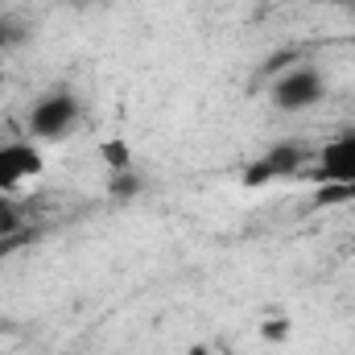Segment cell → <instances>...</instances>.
Masks as SVG:
<instances>
[{
  "instance_id": "cell-4",
  "label": "cell",
  "mask_w": 355,
  "mask_h": 355,
  "mask_svg": "<svg viewBox=\"0 0 355 355\" xmlns=\"http://www.w3.org/2000/svg\"><path fill=\"white\" fill-rule=\"evenodd\" d=\"M322 95H327V79H322V71H314V67L285 71V75L272 83V103L285 107V112H306V107L322 103Z\"/></svg>"
},
{
  "instance_id": "cell-10",
  "label": "cell",
  "mask_w": 355,
  "mask_h": 355,
  "mask_svg": "<svg viewBox=\"0 0 355 355\" xmlns=\"http://www.w3.org/2000/svg\"><path fill=\"white\" fill-rule=\"evenodd\" d=\"M215 355H232V352H215Z\"/></svg>"
},
{
  "instance_id": "cell-2",
  "label": "cell",
  "mask_w": 355,
  "mask_h": 355,
  "mask_svg": "<svg viewBox=\"0 0 355 355\" xmlns=\"http://www.w3.org/2000/svg\"><path fill=\"white\" fill-rule=\"evenodd\" d=\"M42 170H46V157H42L37 145H29V141H8V145H0V194L17 198L29 182L42 178Z\"/></svg>"
},
{
  "instance_id": "cell-9",
  "label": "cell",
  "mask_w": 355,
  "mask_h": 355,
  "mask_svg": "<svg viewBox=\"0 0 355 355\" xmlns=\"http://www.w3.org/2000/svg\"><path fill=\"white\" fill-rule=\"evenodd\" d=\"M318 4H355V0H318Z\"/></svg>"
},
{
  "instance_id": "cell-1",
  "label": "cell",
  "mask_w": 355,
  "mask_h": 355,
  "mask_svg": "<svg viewBox=\"0 0 355 355\" xmlns=\"http://www.w3.org/2000/svg\"><path fill=\"white\" fill-rule=\"evenodd\" d=\"M314 178L327 182V186H335V194L352 198L355 194V132L327 141L314 153Z\"/></svg>"
},
{
  "instance_id": "cell-6",
  "label": "cell",
  "mask_w": 355,
  "mask_h": 355,
  "mask_svg": "<svg viewBox=\"0 0 355 355\" xmlns=\"http://www.w3.org/2000/svg\"><path fill=\"white\" fill-rule=\"evenodd\" d=\"M21 223H25L21 202H17V198H8V194H0V240H4V236H12V232H21Z\"/></svg>"
},
{
  "instance_id": "cell-3",
  "label": "cell",
  "mask_w": 355,
  "mask_h": 355,
  "mask_svg": "<svg viewBox=\"0 0 355 355\" xmlns=\"http://www.w3.org/2000/svg\"><path fill=\"white\" fill-rule=\"evenodd\" d=\"M75 120H79V99L67 95V91H54V95H46V99L33 103V112H29V132H33L37 141H62V137L75 128Z\"/></svg>"
},
{
  "instance_id": "cell-5",
  "label": "cell",
  "mask_w": 355,
  "mask_h": 355,
  "mask_svg": "<svg viewBox=\"0 0 355 355\" xmlns=\"http://www.w3.org/2000/svg\"><path fill=\"white\" fill-rule=\"evenodd\" d=\"M297 166H302V153H297V149H281V153H268L265 162L248 174V182H265V178L285 174V170H297Z\"/></svg>"
},
{
  "instance_id": "cell-7",
  "label": "cell",
  "mask_w": 355,
  "mask_h": 355,
  "mask_svg": "<svg viewBox=\"0 0 355 355\" xmlns=\"http://www.w3.org/2000/svg\"><path fill=\"white\" fill-rule=\"evenodd\" d=\"M99 157H103V166L124 170V166H128V145H124V141H103V145H99Z\"/></svg>"
},
{
  "instance_id": "cell-8",
  "label": "cell",
  "mask_w": 355,
  "mask_h": 355,
  "mask_svg": "<svg viewBox=\"0 0 355 355\" xmlns=\"http://www.w3.org/2000/svg\"><path fill=\"white\" fill-rule=\"evenodd\" d=\"M261 339L265 343H285L289 339V318H268L265 327H261Z\"/></svg>"
}]
</instances>
